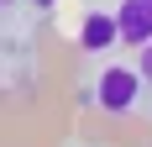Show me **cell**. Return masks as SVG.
Segmentation results:
<instances>
[{
  "mask_svg": "<svg viewBox=\"0 0 152 147\" xmlns=\"http://www.w3.org/2000/svg\"><path fill=\"white\" fill-rule=\"evenodd\" d=\"M137 68H142V79L152 84V42H142V58H137Z\"/></svg>",
  "mask_w": 152,
  "mask_h": 147,
  "instance_id": "obj_4",
  "label": "cell"
},
{
  "mask_svg": "<svg viewBox=\"0 0 152 147\" xmlns=\"http://www.w3.org/2000/svg\"><path fill=\"white\" fill-rule=\"evenodd\" d=\"M121 42V26H115V11H89L79 21V53H105V47Z\"/></svg>",
  "mask_w": 152,
  "mask_h": 147,
  "instance_id": "obj_2",
  "label": "cell"
},
{
  "mask_svg": "<svg viewBox=\"0 0 152 147\" xmlns=\"http://www.w3.org/2000/svg\"><path fill=\"white\" fill-rule=\"evenodd\" d=\"M26 5H37V11H53V5H58V0H26Z\"/></svg>",
  "mask_w": 152,
  "mask_h": 147,
  "instance_id": "obj_5",
  "label": "cell"
},
{
  "mask_svg": "<svg viewBox=\"0 0 152 147\" xmlns=\"http://www.w3.org/2000/svg\"><path fill=\"white\" fill-rule=\"evenodd\" d=\"M142 68H126V63H115V68L100 74V84H94V100H100V110H110V116H126V110H137L142 100Z\"/></svg>",
  "mask_w": 152,
  "mask_h": 147,
  "instance_id": "obj_1",
  "label": "cell"
},
{
  "mask_svg": "<svg viewBox=\"0 0 152 147\" xmlns=\"http://www.w3.org/2000/svg\"><path fill=\"white\" fill-rule=\"evenodd\" d=\"M0 74H5V68H0Z\"/></svg>",
  "mask_w": 152,
  "mask_h": 147,
  "instance_id": "obj_6",
  "label": "cell"
},
{
  "mask_svg": "<svg viewBox=\"0 0 152 147\" xmlns=\"http://www.w3.org/2000/svg\"><path fill=\"white\" fill-rule=\"evenodd\" d=\"M115 26H121V42H126V47L152 42V0H121Z\"/></svg>",
  "mask_w": 152,
  "mask_h": 147,
  "instance_id": "obj_3",
  "label": "cell"
}]
</instances>
